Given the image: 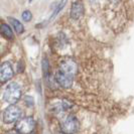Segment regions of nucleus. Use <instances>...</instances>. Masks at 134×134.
Returning a JSON list of instances; mask_svg holds the SVG:
<instances>
[{"label":"nucleus","instance_id":"12","mask_svg":"<svg viewBox=\"0 0 134 134\" xmlns=\"http://www.w3.org/2000/svg\"><path fill=\"white\" fill-rule=\"evenodd\" d=\"M32 18V14L30 11H28V10H25L23 13H22V19L24 20V21H30Z\"/></svg>","mask_w":134,"mask_h":134},{"label":"nucleus","instance_id":"10","mask_svg":"<svg viewBox=\"0 0 134 134\" xmlns=\"http://www.w3.org/2000/svg\"><path fill=\"white\" fill-rule=\"evenodd\" d=\"M8 20H9V22L12 24L14 30H15L17 34H21V32H23L24 27H23V25H22V23H21V22H19L18 20L15 19V18H12V17H9Z\"/></svg>","mask_w":134,"mask_h":134},{"label":"nucleus","instance_id":"6","mask_svg":"<svg viewBox=\"0 0 134 134\" xmlns=\"http://www.w3.org/2000/svg\"><path fill=\"white\" fill-rule=\"evenodd\" d=\"M13 76V69L11 67V65L9 63H3L2 65H0V82L1 83H5L7 81H9Z\"/></svg>","mask_w":134,"mask_h":134},{"label":"nucleus","instance_id":"9","mask_svg":"<svg viewBox=\"0 0 134 134\" xmlns=\"http://www.w3.org/2000/svg\"><path fill=\"white\" fill-rule=\"evenodd\" d=\"M0 31H1V34L4 36V37H6V38H12L13 37V31H12V29L10 28L9 25H7L6 23H3V24H1L0 25Z\"/></svg>","mask_w":134,"mask_h":134},{"label":"nucleus","instance_id":"11","mask_svg":"<svg viewBox=\"0 0 134 134\" xmlns=\"http://www.w3.org/2000/svg\"><path fill=\"white\" fill-rule=\"evenodd\" d=\"M67 1L68 0H62L60 3H59V5L55 7V9H54V13H53V15H52V17H51V19H54V17L58 15V13L60 12V10L65 7V5H66V3H67Z\"/></svg>","mask_w":134,"mask_h":134},{"label":"nucleus","instance_id":"3","mask_svg":"<svg viewBox=\"0 0 134 134\" xmlns=\"http://www.w3.org/2000/svg\"><path fill=\"white\" fill-rule=\"evenodd\" d=\"M35 127V121L31 117H25L17 121L16 123V131L21 134L31 133Z\"/></svg>","mask_w":134,"mask_h":134},{"label":"nucleus","instance_id":"2","mask_svg":"<svg viewBox=\"0 0 134 134\" xmlns=\"http://www.w3.org/2000/svg\"><path fill=\"white\" fill-rule=\"evenodd\" d=\"M59 71H60L64 74H67L69 76L74 77L75 75L77 74V71H78L77 63L71 58H65L60 62Z\"/></svg>","mask_w":134,"mask_h":134},{"label":"nucleus","instance_id":"8","mask_svg":"<svg viewBox=\"0 0 134 134\" xmlns=\"http://www.w3.org/2000/svg\"><path fill=\"white\" fill-rule=\"evenodd\" d=\"M84 13V7H83V4L77 1V2H74L73 5H72V8H71V17L73 19H79L81 16Z\"/></svg>","mask_w":134,"mask_h":134},{"label":"nucleus","instance_id":"1","mask_svg":"<svg viewBox=\"0 0 134 134\" xmlns=\"http://www.w3.org/2000/svg\"><path fill=\"white\" fill-rule=\"evenodd\" d=\"M20 97H21V89L19 85L16 83L9 84L4 91V100L10 104H14L19 100Z\"/></svg>","mask_w":134,"mask_h":134},{"label":"nucleus","instance_id":"5","mask_svg":"<svg viewBox=\"0 0 134 134\" xmlns=\"http://www.w3.org/2000/svg\"><path fill=\"white\" fill-rule=\"evenodd\" d=\"M62 128L67 133H76V132H78V130H79L78 119L75 116H73V115H70L67 119L65 120Z\"/></svg>","mask_w":134,"mask_h":134},{"label":"nucleus","instance_id":"4","mask_svg":"<svg viewBox=\"0 0 134 134\" xmlns=\"http://www.w3.org/2000/svg\"><path fill=\"white\" fill-rule=\"evenodd\" d=\"M20 115H21V111L19 108L15 105H11V106L7 107L6 110L4 111L3 120L6 124H11L19 119Z\"/></svg>","mask_w":134,"mask_h":134},{"label":"nucleus","instance_id":"7","mask_svg":"<svg viewBox=\"0 0 134 134\" xmlns=\"http://www.w3.org/2000/svg\"><path fill=\"white\" fill-rule=\"evenodd\" d=\"M73 78L74 77L69 76L67 74H64V73H62L59 70H58V72L55 74V80L58 82V84L60 86H62V87L67 88V89L72 87V85H73Z\"/></svg>","mask_w":134,"mask_h":134}]
</instances>
